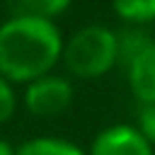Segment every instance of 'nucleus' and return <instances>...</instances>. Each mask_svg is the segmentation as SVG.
Listing matches in <instances>:
<instances>
[{
  "mask_svg": "<svg viewBox=\"0 0 155 155\" xmlns=\"http://www.w3.org/2000/svg\"><path fill=\"white\" fill-rule=\"evenodd\" d=\"M63 34L56 22L17 12L0 22V75L12 85L53 73L63 56Z\"/></svg>",
  "mask_w": 155,
  "mask_h": 155,
  "instance_id": "nucleus-1",
  "label": "nucleus"
},
{
  "mask_svg": "<svg viewBox=\"0 0 155 155\" xmlns=\"http://www.w3.org/2000/svg\"><path fill=\"white\" fill-rule=\"evenodd\" d=\"M61 63L73 78L97 80L119 65L116 31L104 24H85L63 44Z\"/></svg>",
  "mask_w": 155,
  "mask_h": 155,
  "instance_id": "nucleus-2",
  "label": "nucleus"
},
{
  "mask_svg": "<svg viewBox=\"0 0 155 155\" xmlns=\"http://www.w3.org/2000/svg\"><path fill=\"white\" fill-rule=\"evenodd\" d=\"M73 99H75L73 82L58 73H48L31 80L29 85H24V92H22L24 109L39 119H53L65 114Z\"/></svg>",
  "mask_w": 155,
  "mask_h": 155,
  "instance_id": "nucleus-3",
  "label": "nucleus"
},
{
  "mask_svg": "<svg viewBox=\"0 0 155 155\" xmlns=\"http://www.w3.org/2000/svg\"><path fill=\"white\" fill-rule=\"evenodd\" d=\"M87 155H155V148L136 126L111 124L94 136Z\"/></svg>",
  "mask_w": 155,
  "mask_h": 155,
  "instance_id": "nucleus-4",
  "label": "nucleus"
},
{
  "mask_svg": "<svg viewBox=\"0 0 155 155\" xmlns=\"http://www.w3.org/2000/svg\"><path fill=\"white\" fill-rule=\"evenodd\" d=\"M124 70L131 94L140 104H155V41L143 48Z\"/></svg>",
  "mask_w": 155,
  "mask_h": 155,
  "instance_id": "nucleus-5",
  "label": "nucleus"
},
{
  "mask_svg": "<svg viewBox=\"0 0 155 155\" xmlns=\"http://www.w3.org/2000/svg\"><path fill=\"white\" fill-rule=\"evenodd\" d=\"M15 155H87L78 143L58 136H34L15 148Z\"/></svg>",
  "mask_w": 155,
  "mask_h": 155,
  "instance_id": "nucleus-6",
  "label": "nucleus"
},
{
  "mask_svg": "<svg viewBox=\"0 0 155 155\" xmlns=\"http://www.w3.org/2000/svg\"><path fill=\"white\" fill-rule=\"evenodd\" d=\"M116 41H119V65L126 68L143 48H148V46L155 41V36H150L143 27H131V24H126L124 31L116 34Z\"/></svg>",
  "mask_w": 155,
  "mask_h": 155,
  "instance_id": "nucleus-7",
  "label": "nucleus"
},
{
  "mask_svg": "<svg viewBox=\"0 0 155 155\" xmlns=\"http://www.w3.org/2000/svg\"><path fill=\"white\" fill-rule=\"evenodd\" d=\"M114 15L131 27H145L155 22V0H111Z\"/></svg>",
  "mask_w": 155,
  "mask_h": 155,
  "instance_id": "nucleus-8",
  "label": "nucleus"
},
{
  "mask_svg": "<svg viewBox=\"0 0 155 155\" xmlns=\"http://www.w3.org/2000/svg\"><path fill=\"white\" fill-rule=\"evenodd\" d=\"M17 5H19V12H24V15H34V17L56 22V17L68 12L73 0H17Z\"/></svg>",
  "mask_w": 155,
  "mask_h": 155,
  "instance_id": "nucleus-9",
  "label": "nucleus"
},
{
  "mask_svg": "<svg viewBox=\"0 0 155 155\" xmlns=\"http://www.w3.org/2000/svg\"><path fill=\"white\" fill-rule=\"evenodd\" d=\"M17 90H15V85L12 82H7L2 75H0V126L2 124H7L12 116H15V111H17Z\"/></svg>",
  "mask_w": 155,
  "mask_h": 155,
  "instance_id": "nucleus-10",
  "label": "nucleus"
},
{
  "mask_svg": "<svg viewBox=\"0 0 155 155\" xmlns=\"http://www.w3.org/2000/svg\"><path fill=\"white\" fill-rule=\"evenodd\" d=\"M136 128L155 148V104H140L138 116H136Z\"/></svg>",
  "mask_w": 155,
  "mask_h": 155,
  "instance_id": "nucleus-11",
  "label": "nucleus"
},
{
  "mask_svg": "<svg viewBox=\"0 0 155 155\" xmlns=\"http://www.w3.org/2000/svg\"><path fill=\"white\" fill-rule=\"evenodd\" d=\"M0 155H15V145L5 138H0Z\"/></svg>",
  "mask_w": 155,
  "mask_h": 155,
  "instance_id": "nucleus-12",
  "label": "nucleus"
}]
</instances>
